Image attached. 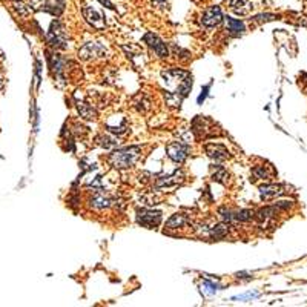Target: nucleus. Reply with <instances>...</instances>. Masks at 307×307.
Here are the masks:
<instances>
[{"mask_svg":"<svg viewBox=\"0 0 307 307\" xmlns=\"http://www.w3.org/2000/svg\"><path fill=\"white\" fill-rule=\"evenodd\" d=\"M140 151L141 149L138 146H131V148L115 151L109 157V161L115 169H128V168L134 166V163L137 161Z\"/></svg>","mask_w":307,"mask_h":307,"instance_id":"1","label":"nucleus"},{"mask_svg":"<svg viewBox=\"0 0 307 307\" xmlns=\"http://www.w3.org/2000/svg\"><path fill=\"white\" fill-rule=\"evenodd\" d=\"M48 42L56 48H66V32L59 20L52 22L51 30L48 32Z\"/></svg>","mask_w":307,"mask_h":307,"instance_id":"2","label":"nucleus"},{"mask_svg":"<svg viewBox=\"0 0 307 307\" xmlns=\"http://www.w3.org/2000/svg\"><path fill=\"white\" fill-rule=\"evenodd\" d=\"M137 221L144 228H155L161 223V212L158 211H149V209H138L137 211Z\"/></svg>","mask_w":307,"mask_h":307,"instance_id":"3","label":"nucleus"},{"mask_svg":"<svg viewBox=\"0 0 307 307\" xmlns=\"http://www.w3.org/2000/svg\"><path fill=\"white\" fill-rule=\"evenodd\" d=\"M223 13L218 6H211L207 8V10L203 13L201 15V23L203 26H206V28H212V26H216L220 25L223 22Z\"/></svg>","mask_w":307,"mask_h":307,"instance_id":"4","label":"nucleus"},{"mask_svg":"<svg viewBox=\"0 0 307 307\" xmlns=\"http://www.w3.org/2000/svg\"><path fill=\"white\" fill-rule=\"evenodd\" d=\"M166 152H168V155H169L170 160L177 161V163H183V161L186 160V157H187L189 146H187V144L180 143V141H175V143L168 144Z\"/></svg>","mask_w":307,"mask_h":307,"instance_id":"5","label":"nucleus"},{"mask_svg":"<svg viewBox=\"0 0 307 307\" xmlns=\"http://www.w3.org/2000/svg\"><path fill=\"white\" fill-rule=\"evenodd\" d=\"M143 40L148 43V46L157 54L158 57H161V59H165V57H168V54H169V51H168V46H166V43H163V40H160L155 34H152V32H148L146 35H144L143 37Z\"/></svg>","mask_w":307,"mask_h":307,"instance_id":"6","label":"nucleus"},{"mask_svg":"<svg viewBox=\"0 0 307 307\" xmlns=\"http://www.w3.org/2000/svg\"><path fill=\"white\" fill-rule=\"evenodd\" d=\"M103 52H105L103 46L91 42V43H86L85 46L78 51V57L83 59V60H91V59H95L98 56H102Z\"/></svg>","mask_w":307,"mask_h":307,"instance_id":"7","label":"nucleus"},{"mask_svg":"<svg viewBox=\"0 0 307 307\" xmlns=\"http://www.w3.org/2000/svg\"><path fill=\"white\" fill-rule=\"evenodd\" d=\"M284 192H286L284 186H281V184H264L260 187L261 200H272V198L283 195Z\"/></svg>","mask_w":307,"mask_h":307,"instance_id":"8","label":"nucleus"},{"mask_svg":"<svg viewBox=\"0 0 307 307\" xmlns=\"http://www.w3.org/2000/svg\"><path fill=\"white\" fill-rule=\"evenodd\" d=\"M207 155L215 161H223L226 158H229V151L226 149L223 144H207L204 148Z\"/></svg>","mask_w":307,"mask_h":307,"instance_id":"9","label":"nucleus"},{"mask_svg":"<svg viewBox=\"0 0 307 307\" xmlns=\"http://www.w3.org/2000/svg\"><path fill=\"white\" fill-rule=\"evenodd\" d=\"M229 6L230 10L238 15H246L252 11V8H254L250 0H229Z\"/></svg>","mask_w":307,"mask_h":307,"instance_id":"10","label":"nucleus"},{"mask_svg":"<svg viewBox=\"0 0 307 307\" xmlns=\"http://www.w3.org/2000/svg\"><path fill=\"white\" fill-rule=\"evenodd\" d=\"M224 20H226V30H228L229 34L233 35V37H238V35L245 34L246 26H245V23H243L241 20L232 19V17H226Z\"/></svg>","mask_w":307,"mask_h":307,"instance_id":"11","label":"nucleus"},{"mask_svg":"<svg viewBox=\"0 0 307 307\" xmlns=\"http://www.w3.org/2000/svg\"><path fill=\"white\" fill-rule=\"evenodd\" d=\"M83 15H85V19L94 26V28H103V26H105L102 14L97 13L95 10H92V8L85 6L83 8Z\"/></svg>","mask_w":307,"mask_h":307,"instance_id":"12","label":"nucleus"},{"mask_svg":"<svg viewBox=\"0 0 307 307\" xmlns=\"http://www.w3.org/2000/svg\"><path fill=\"white\" fill-rule=\"evenodd\" d=\"M184 178L183 170H177L174 172V175L170 177H163L157 182V187H170V186H177L178 183H182Z\"/></svg>","mask_w":307,"mask_h":307,"instance_id":"13","label":"nucleus"},{"mask_svg":"<svg viewBox=\"0 0 307 307\" xmlns=\"http://www.w3.org/2000/svg\"><path fill=\"white\" fill-rule=\"evenodd\" d=\"M45 11L51 13L52 15H60L65 11V0H48L43 6Z\"/></svg>","mask_w":307,"mask_h":307,"instance_id":"14","label":"nucleus"},{"mask_svg":"<svg viewBox=\"0 0 307 307\" xmlns=\"http://www.w3.org/2000/svg\"><path fill=\"white\" fill-rule=\"evenodd\" d=\"M189 220H187V216L183 215V214H175L172 215L170 218L168 220L166 223V228L168 229H178V228H184V224H187Z\"/></svg>","mask_w":307,"mask_h":307,"instance_id":"15","label":"nucleus"},{"mask_svg":"<svg viewBox=\"0 0 307 307\" xmlns=\"http://www.w3.org/2000/svg\"><path fill=\"white\" fill-rule=\"evenodd\" d=\"M91 206L95 207V209H103V207H109L111 206V200L105 194L98 192V194H95L91 198Z\"/></svg>","mask_w":307,"mask_h":307,"instance_id":"16","label":"nucleus"},{"mask_svg":"<svg viewBox=\"0 0 307 307\" xmlns=\"http://www.w3.org/2000/svg\"><path fill=\"white\" fill-rule=\"evenodd\" d=\"M269 166H257L254 170H252V174H254L255 180H270L274 177V170H270V172H267Z\"/></svg>","mask_w":307,"mask_h":307,"instance_id":"17","label":"nucleus"},{"mask_svg":"<svg viewBox=\"0 0 307 307\" xmlns=\"http://www.w3.org/2000/svg\"><path fill=\"white\" fill-rule=\"evenodd\" d=\"M78 112L82 114L83 119H88V120H92L95 117V111L91 106H88L86 103H78Z\"/></svg>","mask_w":307,"mask_h":307,"instance_id":"18","label":"nucleus"},{"mask_svg":"<svg viewBox=\"0 0 307 307\" xmlns=\"http://www.w3.org/2000/svg\"><path fill=\"white\" fill-rule=\"evenodd\" d=\"M214 180L215 182H220V183H226L228 182V180L226 178H229V174H228V170H226L224 168H221V166H216L215 168V172H214Z\"/></svg>","mask_w":307,"mask_h":307,"instance_id":"19","label":"nucleus"},{"mask_svg":"<svg viewBox=\"0 0 307 307\" xmlns=\"http://www.w3.org/2000/svg\"><path fill=\"white\" fill-rule=\"evenodd\" d=\"M13 6L20 15H28L30 14V8L26 6L23 2H20V0H13Z\"/></svg>","mask_w":307,"mask_h":307,"instance_id":"20","label":"nucleus"},{"mask_svg":"<svg viewBox=\"0 0 307 307\" xmlns=\"http://www.w3.org/2000/svg\"><path fill=\"white\" fill-rule=\"evenodd\" d=\"M275 19H278V17L274 15V14H260V15H255L254 19H252V22L264 23V22H270V20H275Z\"/></svg>","mask_w":307,"mask_h":307,"instance_id":"21","label":"nucleus"},{"mask_svg":"<svg viewBox=\"0 0 307 307\" xmlns=\"http://www.w3.org/2000/svg\"><path fill=\"white\" fill-rule=\"evenodd\" d=\"M98 140H100V144H102V146H105L106 149L117 146V141H115L114 138H109V137H100Z\"/></svg>","mask_w":307,"mask_h":307,"instance_id":"22","label":"nucleus"},{"mask_svg":"<svg viewBox=\"0 0 307 307\" xmlns=\"http://www.w3.org/2000/svg\"><path fill=\"white\" fill-rule=\"evenodd\" d=\"M204 287H206V291L209 292V293H215L216 291H218V286L214 284V283H211V281H206V283H204Z\"/></svg>","mask_w":307,"mask_h":307,"instance_id":"23","label":"nucleus"},{"mask_svg":"<svg viewBox=\"0 0 307 307\" xmlns=\"http://www.w3.org/2000/svg\"><path fill=\"white\" fill-rule=\"evenodd\" d=\"M209 88H211V85H207V86H204V89L201 91V94H200V97H198V103H201L204 98L207 97V91H209Z\"/></svg>","mask_w":307,"mask_h":307,"instance_id":"24","label":"nucleus"},{"mask_svg":"<svg viewBox=\"0 0 307 307\" xmlns=\"http://www.w3.org/2000/svg\"><path fill=\"white\" fill-rule=\"evenodd\" d=\"M154 3L158 5L160 8H165V6H168V0H154Z\"/></svg>","mask_w":307,"mask_h":307,"instance_id":"25","label":"nucleus"},{"mask_svg":"<svg viewBox=\"0 0 307 307\" xmlns=\"http://www.w3.org/2000/svg\"><path fill=\"white\" fill-rule=\"evenodd\" d=\"M100 3L106 5L107 8H109V10H114V8H115V6H114V5H112L111 2H109V0H100Z\"/></svg>","mask_w":307,"mask_h":307,"instance_id":"26","label":"nucleus"},{"mask_svg":"<svg viewBox=\"0 0 307 307\" xmlns=\"http://www.w3.org/2000/svg\"><path fill=\"white\" fill-rule=\"evenodd\" d=\"M3 85V82H2V77H0V86H2Z\"/></svg>","mask_w":307,"mask_h":307,"instance_id":"27","label":"nucleus"}]
</instances>
